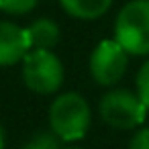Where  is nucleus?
Returning a JSON list of instances; mask_svg holds the SVG:
<instances>
[{
    "label": "nucleus",
    "mask_w": 149,
    "mask_h": 149,
    "mask_svg": "<svg viewBox=\"0 0 149 149\" xmlns=\"http://www.w3.org/2000/svg\"><path fill=\"white\" fill-rule=\"evenodd\" d=\"M90 104L78 92H65L49 106V127L61 141L82 139L90 129Z\"/></svg>",
    "instance_id": "f257e3e1"
},
{
    "label": "nucleus",
    "mask_w": 149,
    "mask_h": 149,
    "mask_svg": "<svg viewBox=\"0 0 149 149\" xmlns=\"http://www.w3.org/2000/svg\"><path fill=\"white\" fill-rule=\"evenodd\" d=\"M114 39L129 55H149V0H131L120 8Z\"/></svg>",
    "instance_id": "f03ea898"
},
{
    "label": "nucleus",
    "mask_w": 149,
    "mask_h": 149,
    "mask_svg": "<svg viewBox=\"0 0 149 149\" xmlns=\"http://www.w3.org/2000/svg\"><path fill=\"white\" fill-rule=\"evenodd\" d=\"M23 80L37 94H53L63 84V63L51 49H31L23 59Z\"/></svg>",
    "instance_id": "7ed1b4c3"
},
{
    "label": "nucleus",
    "mask_w": 149,
    "mask_h": 149,
    "mask_svg": "<svg viewBox=\"0 0 149 149\" xmlns=\"http://www.w3.org/2000/svg\"><path fill=\"white\" fill-rule=\"evenodd\" d=\"M98 112H100V118L108 127L118 129V131H129V129L139 127L145 120L147 108L141 102L137 92L118 88L102 96Z\"/></svg>",
    "instance_id": "20e7f679"
},
{
    "label": "nucleus",
    "mask_w": 149,
    "mask_h": 149,
    "mask_svg": "<svg viewBox=\"0 0 149 149\" xmlns=\"http://www.w3.org/2000/svg\"><path fill=\"white\" fill-rule=\"evenodd\" d=\"M129 53L120 47L116 39H106L96 45L90 55V74L96 84L112 86L116 84L127 72Z\"/></svg>",
    "instance_id": "39448f33"
},
{
    "label": "nucleus",
    "mask_w": 149,
    "mask_h": 149,
    "mask_svg": "<svg viewBox=\"0 0 149 149\" xmlns=\"http://www.w3.org/2000/svg\"><path fill=\"white\" fill-rule=\"evenodd\" d=\"M29 51L31 41L27 29L8 21H0V68L23 61Z\"/></svg>",
    "instance_id": "423d86ee"
},
{
    "label": "nucleus",
    "mask_w": 149,
    "mask_h": 149,
    "mask_svg": "<svg viewBox=\"0 0 149 149\" xmlns=\"http://www.w3.org/2000/svg\"><path fill=\"white\" fill-rule=\"evenodd\" d=\"M59 4L74 19L94 21V19H100L102 15H106L112 0H59Z\"/></svg>",
    "instance_id": "0eeeda50"
},
{
    "label": "nucleus",
    "mask_w": 149,
    "mask_h": 149,
    "mask_svg": "<svg viewBox=\"0 0 149 149\" xmlns=\"http://www.w3.org/2000/svg\"><path fill=\"white\" fill-rule=\"evenodd\" d=\"M31 49H53L59 43V27L51 19H37L27 27Z\"/></svg>",
    "instance_id": "6e6552de"
},
{
    "label": "nucleus",
    "mask_w": 149,
    "mask_h": 149,
    "mask_svg": "<svg viewBox=\"0 0 149 149\" xmlns=\"http://www.w3.org/2000/svg\"><path fill=\"white\" fill-rule=\"evenodd\" d=\"M23 149H61V139L53 131H39Z\"/></svg>",
    "instance_id": "1a4fd4ad"
},
{
    "label": "nucleus",
    "mask_w": 149,
    "mask_h": 149,
    "mask_svg": "<svg viewBox=\"0 0 149 149\" xmlns=\"http://www.w3.org/2000/svg\"><path fill=\"white\" fill-rule=\"evenodd\" d=\"M39 0H0V10L8 15H27L37 6Z\"/></svg>",
    "instance_id": "9d476101"
},
{
    "label": "nucleus",
    "mask_w": 149,
    "mask_h": 149,
    "mask_svg": "<svg viewBox=\"0 0 149 149\" xmlns=\"http://www.w3.org/2000/svg\"><path fill=\"white\" fill-rule=\"evenodd\" d=\"M137 94H139L141 102L145 104V108L149 110V59L141 65V70L137 74Z\"/></svg>",
    "instance_id": "9b49d317"
},
{
    "label": "nucleus",
    "mask_w": 149,
    "mask_h": 149,
    "mask_svg": "<svg viewBox=\"0 0 149 149\" xmlns=\"http://www.w3.org/2000/svg\"><path fill=\"white\" fill-rule=\"evenodd\" d=\"M129 149H149V127H145L133 135Z\"/></svg>",
    "instance_id": "f8f14e48"
},
{
    "label": "nucleus",
    "mask_w": 149,
    "mask_h": 149,
    "mask_svg": "<svg viewBox=\"0 0 149 149\" xmlns=\"http://www.w3.org/2000/svg\"><path fill=\"white\" fill-rule=\"evenodd\" d=\"M0 149H4V131L0 127Z\"/></svg>",
    "instance_id": "ddd939ff"
},
{
    "label": "nucleus",
    "mask_w": 149,
    "mask_h": 149,
    "mask_svg": "<svg viewBox=\"0 0 149 149\" xmlns=\"http://www.w3.org/2000/svg\"><path fill=\"white\" fill-rule=\"evenodd\" d=\"M70 149H76V147H70Z\"/></svg>",
    "instance_id": "4468645a"
}]
</instances>
